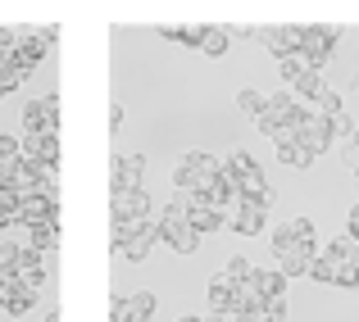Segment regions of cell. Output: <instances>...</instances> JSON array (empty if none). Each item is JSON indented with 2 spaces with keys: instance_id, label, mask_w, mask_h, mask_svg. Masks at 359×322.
Returning <instances> with one entry per match:
<instances>
[{
  "instance_id": "cell-1",
  "label": "cell",
  "mask_w": 359,
  "mask_h": 322,
  "mask_svg": "<svg viewBox=\"0 0 359 322\" xmlns=\"http://www.w3.org/2000/svg\"><path fill=\"white\" fill-rule=\"evenodd\" d=\"M159 241L173 245L177 254H196V250H201V232L187 223V209H182V204H173V200L164 204V214H159Z\"/></svg>"
},
{
  "instance_id": "cell-2",
  "label": "cell",
  "mask_w": 359,
  "mask_h": 322,
  "mask_svg": "<svg viewBox=\"0 0 359 322\" xmlns=\"http://www.w3.org/2000/svg\"><path fill=\"white\" fill-rule=\"evenodd\" d=\"M341 41V27H327V23H309L305 27V46H300V55L309 59V69L323 73L327 59H332V46Z\"/></svg>"
},
{
  "instance_id": "cell-3",
  "label": "cell",
  "mask_w": 359,
  "mask_h": 322,
  "mask_svg": "<svg viewBox=\"0 0 359 322\" xmlns=\"http://www.w3.org/2000/svg\"><path fill=\"white\" fill-rule=\"evenodd\" d=\"M255 41L282 64V59H291V55H300V46H305V27H255Z\"/></svg>"
},
{
  "instance_id": "cell-4",
  "label": "cell",
  "mask_w": 359,
  "mask_h": 322,
  "mask_svg": "<svg viewBox=\"0 0 359 322\" xmlns=\"http://www.w3.org/2000/svg\"><path fill=\"white\" fill-rule=\"evenodd\" d=\"M109 191H146V155L109 159Z\"/></svg>"
},
{
  "instance_id": "cell-5",
  "label": "cell",
  "mask_w": 359,
  "mask_h": 322,
  "mask_svg": "<svg viewBox=\"0 0 359 322\" xmlns=\"http://www.w3.org/2000/svg\"><path fill=\"white\" fill-rule=\"evenodd\" d=\"M46 55H50V41L41 36V27H18V69L32 73Z\"/></svg>"
},
{
  "instance_id": "cell-6",
  "label": "cell",
  "mask_w": 359,
  "mask_h": 322,
  "mask_svg": "<svg viewBox=\"0 0 359 322\" xmlns=\"http://www.w3.org/2000/svg\"><path fill=\"white\" fill-rule=\"evenodd\" d=\"M14 277L23 281L27 290H36V295H41L46 277H50V263H46V254H36V250H27V245H23V254H18V268H14Z\"/></svg>"
},
{
  "instance_id": "cell-7",
  "label": "cell",
  "mask_w": 359,
  "mask_h": 322,
  "mask_svg": "<svg viewBox=\"0 0 359 322\" xmlns=\"http://www.w3.org/2000/svg\"><path fill=\"white\" fill-rule=\"evenodd\" d=\"M109 218H150V195L146 191H109Z\"/></svg>"
},
{
  "instance_id": "cell-8",
  "label": "cell",
  "mask_w": 359,
  "mask_h": 322,
  "mask_svg": "<svg viewBox=\"0 0 359 322\" xmlns=\"http://www.w3.org/2000/svg\"><path fill=\"white\" fill-rule=\"evenodd\" d=\"M296 141H300V146H305L309 155L318 159V155H327V146H332L337 136H332V122H327V118H318V113H314V118H309L305 127L296 132Z\"/></svg>"
},
{
  "instance_id": "cell-9",
  "label": "cell",
  "mask_w": 359,
  "mask_h": 322,
  "mask_svg": "<svg viewBox=\"0 0 359 322\" xmlns=\"http://www.w3.org/2000/svg\"><path fill=\"white\" fill-rule=\"evenodd\" d=\"M318 254H323V250H318L314 241H305V245H296L291 254H282V259H278V268L287 272V281H291V277H309V263H314Z\"/></svg>"
},
{
  "instance_id": "cell-10",
  "label": "cell",
  "mask_w": 359,
  "mask_h": 322,
  "mask_svg": "<svg viewBox=\"0 0 359 322\" xmlns=\"http://www.w3.org/2000/svg\"><path fill=\"white\" fill-rule=\"evenodd\" d=\"M155 241H159V218H155V223H150L146 227V232H137V236H128V245H123V259H132V263H141V259H146V254L150 250H155Z\"/></svg>"
},
{
  "instance_id": "cell-11",
  "label": "cell",
  "mask_w": 359,
  "mask_h": 322,
  "mask_svg": "<svg viewBox=\"0 0 359 322\" xmlns=\"http://www.w3.org/2000/svg\"><path fill=\"white\" fill-rule=\"evenodd\" d=\"M210 309L214 314H237V286H232L223 272L210 281Z\"/></svg>"
},
{
  "instance_id": "cell-12",
  "label": "cell",
  "mask_w": 359,
  "mask_h": 322,
  "mask_svg": "<svg viewBox=\"0 0 359 322\" xmlns=\"http://www.w3.org/2000/svg\"><path fill=\"white\" fill-rule=\"evenodd\" d=\"M32 304H36V290H27L23 281L14 277V286H9V295L0 300V309H5L9 318H23V314H32Z\"/></svg>"
},
{
  "instance_id": "cell-13",
  "label": "cell",
  "mask_w": 359,
  "mask_h": 322,
  "mask_svg": "<svg viewBox=\"0 0 359 322\" xmlns=\"http://www.w3.org/2000/svg\"><path fill=\"white\" fill-rule=\"evenodd\" d=\"M187 223H191L196 232H219V227L228 223V214H223V209H214L210 200H201V204H191V214H187Z\"/></svg>"
},
{
  "instance_id": "cell-14",
  "label": "cell",
  "mask_w": 359,
  "mask_h": 322,
  "mask_svg": "<svg viewBox=\"0 0 359 322\" xmlns=\"http://www.w3.org/2000/svg\"><path fill=\"white\" fill-rule=\"evenodd\" d=\"M228 223H232V232H237V236H255V232H264V214H259V209H250V204H237V209L228 214Z\"/></svg>"
},
{
  "instance_id": "cell-15",
  "label": "cell",
  "mask_w": 359,
  "mask_h": 322,
  "mask_svg": "<svg viewBox=\"0 0 359 322\" xmlns=\"http://www.w3.org/2000/svg\"><path fill=\"white\" fill-rule=\"evenodd\" d=\"M278 159H282L287 168H309V164H314V155H309V150L300 146L296 136H282V141H278Z\"/></svg>"
},
{
  "instance_id": "cell-16",
  "label": "cell",
  "mask_w": 359,
  "mask_h": 322,
  "mask_svg": "<svg viewBox=\"0 0 359 322\" xmlns=\"http://www.w3.org/2000/svg\"><path fill=\"white\" fill-rule=\"evenodd\" d=\"M182 164H191L205 182H219V173H223V159H214L210 150H191V155H182Z\"/></svg>"
},
{
  "instance_id": "cell-17",
  "label": "cell",
  "mask_w": 359,
  "mask_h": 322,
  "mask_svg": "<svg viewBox=\"0 0 359 322\" xmlns=\"http://www.w3.org/2000/svg\"><path fill=\"white\" fill-rule=\"evenodd\" d=\"M55 245H60V223H41V227H32V232H27V250L50 254Z\"/></svg>"
},
{
  "instance_id": "cell-18",
  "label": "cell",
  "mask_w": 359,
  "mask_h": 322,
  "mask_svg": "<svg viewBox=\"0 0 359 322\" xmlns=\"http://www.w3.org/2000/svg\"><path fill=\"white\" fill-rule=\"evenodd\" d=\"M259 290H264V300H287V272L282 268H259Z\"/></svg>"
},
{
  "instance_id": "cell-19",
  "label": "cell",
  "mask_w": 359,
  "mask_h": 322,
  "mask_svg": "<svg viewBox=\"0 0 359 322\" xmlns=\"http://www.w3.org/2000/svg\"><path fill=\"white\" fill-rule=\"evenodd\" d=\"M223 277H228L232 286H241V281H255V277H259V268H255L245 254H232V259L223 263Z\"/></svg>"
},
{
  "instance_id": "cell-20",
  "label": "cell",
  "mask_w": 359,
  "mask_h": 322,
  "mask_svg": "<svg viewBox=\"0 0 359 322\" xmlns=\"http://www.w3.org/2000/svg\"><path fill=\"white\" fill-rule=\"evenodd\" d=\"M228 41H232V32H228V27H214V23H210L201 55H210V59H223V55H228Z\"/></svg>"
},
{
  "instance_id": "cell-21",
  "label": "cell",
  "mask_w": 359,
  "mask_h": 322,
  "mask_svg": "<svg viewBox=\"0 0 359 322\" xmlns=\"http://www.w3.org/2000/svg\"><path fill=\"white\" fill-rule=\"evenodd\" d=\"M237 109H241L245 118L255 122V118H259L264 109H269V96H259V91H255V87H241V91H237Z\"/></svg>"
},
{
  "instance_id": "cell-22",
  "label": "cell",
  "mask_w": 359,
  "mask_h": 322,
  "mask_svg": "<svg viewBox=\"0 0 359 322\" xmlns=\"http://www.w3.org/2000/svg\"><path fill=\"white\" fill-rule=\"evenodd\" d=\"M278 69H282V82H287V91H296L300 78L309 73V59H305V55H291V59H282Z\"/></svg>"
},
{
  "instance_id": "cell-23",
  "label": "cell",
  "mask_w": 359,
  "mask_h": 322,
  "mask_svg": "<svg viewBox=\"0 0 359 322\" xmlns=\"http://www.w3.org/2000/svg\"><path fill=\"white\" fill-rule=\"evenodd\" d=\"M255 127H259V132H264V136H273V141H282V136H287V118H282V113H278V109H273V105H269V109H264V113H259V118H255Z\"/></svg>"
},
{
  "instance_id": "cell-24",
  "label": "cell",
  "mask_w": 359,
  "mask_h": 322,
  "mask_svg": "<svg viewBox=\"0 0 359 322\" xmlns=\"http://www.w3.org/2000/svg\"><path fill=\"white\" fill-rule=\"evenodd\" d=\"M18 254H23V245H18V241H9V236H0V272H5V277H14Z\"/></svg>"
},
{
  "instance_id": "cell-25",
  "label": "cell",
  "mask_w": 359,
  "mask_h": 322,
  "mask_svg": "<svg viewBox=\"0 0 359 322\" xmlns=\"http://www.w3.org/2000/svg\"><path fill=\"white\" fill-rule=\"evenodd\" d=\"M300 96H305V100H318V96H323V91H327V78H323V73H318V69H309L305 73V78H300Z\"/></svg>"
},
{
  "instance_id": "cell-26",
  "label": "cell",
  "mask_w": 359,
  "mask_h": 322,
  "mask_svg": "<svg viewBox=\"0 0 359 322\" xmlns=\"http://www.w3.org/2000/svg\"><path fill=\"white\" fill-rule=\"evenodd\" d=\"M314 113H318V118H327V122H332V118H337V113H346V109H341V96H337V91H332V87H327V91H323V96H318V100H314Z\"/></svg>"
},
{
  "instance_id": "cell-27",
  "label": "cell",
  "mask_w": 359,
  "mask_h": 322,
  "mask_svg": "<svg viewBox=\"0 0 359 322\" xmlns=\"http://www.w3.org/2000/svg\"><path fill=\"white\" fill-rule=\"evenodd\" d=\"M223 168H228V173H237V177H245L250 168H259V164H255V155H250V150H232V155L223 159Z\"/></svg>"
},
{
  "instance_id": "cell-28",
  "label": "cell",
  "mask_w": 359,
  "mask_h": 322,
  "mask_svg": "<svg viewBox=\"0 0 359 322\" xmlns=\"http://www.w3.org/2000/svg\"><path fill=\"white\" fill-rule=\"evenodd\" d=\"M327 245H332L346 263H355V268H359V241H355V236H337V241H327Z\"/></svg>"
},
{
  "instance_id": "cell-29",
  "label": "cell",
  "mask_w": 359,
  "mask_h": 322,
  "mask_svg": "<svg viewBox=\"0 0 359 322\" xmlns=\"http://www.w3.org/2000/svg\"><path fill=\"white\" fill-rule=\"evenodd\" d=\"M273 200H278V191H273V186H264V191H255V195H241V204H250V209H259V214H269Z\"/></svg>"
},
{
  "instance_id": "cell-30",
  "label": "cell",
  "mask_w": 359,
  "mask_h": 322,
  "mask_svg": "<svg viewBox=\"0 0 359 322\" xmlns=\"http://www.w3.org/2000/svg\"><path fill=\"white\" fill-rule=\"evenodd\" d=\"M237 186H241V195H255V191H264V186H269V177H264L259 168H250L245 177H237ZM237 204H241V200H237Z\"/></svg>"
},
{
  "instance_id": "cell-31",
  "label": "cell",
  "mask_w": 359,
  "mask_h": 322,
  "mask_svg": "<svg viewBox=\"0 0 359 322\" xmlns=\"http://www.w3.org/2000/svg\"><path fill=\"white\" fill-rule=\"evenodd\" d=\"M287 232L296 236L300 245H305V241H314V218H287Z\"/></svg>"
},
{
  "instance_id": "cell-32",
  "label": "cell",
  "mask_w": 359,
  "mask_h": 322,
  "mask_svg": "<svg viewBox=\"0 0 359 322\" xmlns=\"http://www.w3.org/2000/svg\"><path fill=\"white\" fill-rule=\"evenodd\" d=\"M14 159H23V141L18 136H0V164H14Z\"/></svg>"
},
{
  "instance_id": "cell-33",
  "label": "cell",
  "mask_w": 359,
  "mask_h": 322,
  "mask_svg": "<svg viewBox=\"0 0 359 322\" xmlns=\"http://www.w3.org/2000/svg\"><path fill=\"white\" fill-rule=\"evenodd\" d=\"M332 286L359 290V268H355V263H341V268H337V281H332Z\"/></svg>"
},
{
  "instance_id": "cell-34",
  "label": "cell",
  "mask_w": 359,
  "mask_h": 322,
  "mask_svg": "<svg viewBox=\"0 0 359 322\" xmlns=\"http://www.w3.org/2000/svg\"><path fill=\"white\" fill-rule=\"evenodd\" d=\"M355 127H359V122L351 118V113H337V118H332V136H346V141H351Z\"/></svg>"
},
{
  "instance_id": "cell-35",
  "label": "cell",
  "mask_w": 359,
  "mask_h": 322,
  "mask_svg": "<svg viewBox=\"0 0 359 322\" xmlns=\"http://www.w3.org/2000/svg\"><path fill=\"white\" fill-rule=\"evenodd\" d=\"M205 32H210V23H196V27H182V46H196V50H201V46H205Z\"/></svg>"
},
{
  "instance_id": "cell-36",
  "label": "cell",
  "mask_w": 359,
  "mask_h": 322,
  "mask_svg": "<svg viewBox=\"0 0 359 322\" xmlns=\"http://www.w3.org/2000/svg\"><path fill=\"white\" fill-rule=\"evenodd\" d=\"M264 318L282 322V318H287V300H269V304H264Z\"/></svg>"
},
{
  "instance_id": "cell-37",
  "label": "cell",
  "mask_w": 359,
  "mask_h": 322,
  "mask_svg": "<svg viewBox=\"0 0 359 322\" xmlns=\"http://www.w3.org/2000/svg\"><path fill=\"white\" fill-rule=\"evenodd\" d=\"M346 236H355V241H359V200L351 204V214H346Z\"/></svg>"
},
{
  "instance_id": "cell-38",
  "label": "cell",
  "mask_w": 359,
  "mask_h": 322,
  "mask_svg": "<svg viewBox=\"0 0 359 322\" xmlns=\"http://www.w3.org/2000/svg\"><path fill=\"white\" fill-rule=\"evenodd\" d=\"M9 227H18V209H0V232H9Z\"/></svg>"
},
{
  "instance_id": "cell-39",
  "label": "cell",
  "mask_w": 359,
  "mask_h": 322,
  "mask_svg": "<svg viewBox=\"0 0 359 322\" xmlns=\"http://www.w3.org/2000/svg\"><path fill=\"white\" fill-rule=\"evenodd\" d=\"M123 127V105L114 100V105H109V132H118Z\"/></svg>"
},
{
  "instance_id": "cell-40",
  "label": "cell",
  "mask_w": 359,
  "mask_h": 322,
  "mask_svg": "<svg viewBox=\"0 0 359 322\" xmlns=\"http://www.w3.org/2000/svg\"><path fill=\"white\" fill-rule=\"evenodd\" d=\"M159 36H164V41H182V27H173V23H164V27H159Z\"/></svg>"
},
{
  "instance_id": "cell-41",
  "label": "cell",
  "mask_w": 359,
  "mask_h": 322,
  "mask_svg": "<svg viewBox=\"0 0 359 322\" xmlns=\"http://www.w3.org/2000/svg\"><path fill=\"white\" fill-rule=\"evenodd\" d=\"M9 286H14V277H5V272H0V300L9 295Z\"/></svg>"
},
{
  "instance_id": "cell-42",
  "label": "cell",
  "mask_w": 359,
  "mask_h": 322,
  "mask_svg": "<svg viewBox=\"0 0 359 322\" xmlns=\"http://www.w3.org/2000/svg\"><path fill=\"white\" fill-rule=\"evenodd\" d=\"M205 322H228V314H210V318H205Z\"/></svg>"
},
{
  "instance_id": "cell-43",
  "label": "cell",
  "mask_w": 359,
  "mask_h": 322,
  "mask_svg": "<svg viewBox=\"0 0 359 322\" xmlns=\"http://www.w3.org/2000/svg\"><path fill=\"white\" fill-rule=\"evenodd\" d=\"M46 322H64V318H60V309H55V314H46Z\"/></svg>"
},
{
  "instance_id": "cell-44",
  "label": "cell",
  "mask_w": 359,
  "mask_h": 322,
  "mask_svg": "<svg viewBox=\"0 0 359 322\" xmlns=\"http://www.w3.org/2000/svg\"><path fill=\"white\" fill-rule=\"evenodd\" d=\"M346 146H355V150H359V127H355V136H351V141H346Z\"/></svg>"
},
{
  "instance_id": "cell-45",
  "label": "cell",
  "mask_w": 359,
  "mask_h": 322,
  "mask_svg": "<svg viewBox=\"0 0 359 322\" xmlns=\"http://www.w3.org/2000/svg\"><path fill=\"white\" fill-rule=\"evenodd\" d=\"M177 322H205V318H177Z\"/></svg>"
},
{
  "instance_id": "cell-46",
  "label": "cell",
  "mask_w": 359,
  "mask_h": 322,
  "mask_svg": "<svg viewBox=\"0 0 359 322\" xmlns=\"http://www.w3.org/2000/svg\"><path fill=\"white\" fill-rule=\"evenodd\" d=\"M250 322H273V318H264V314H259V318H250Z\"/></svg>"
},
{
  "instance_id": "cell-47",
  "label": "cell",
  "mask_w": 359,
  "mask_h": 322,
  "mask_svg": "<svg viewBox=\"0 0 359 322\" xmlns=\"http://www.w3.org/2000/svg\"><path fill=\"white\" fill-rule=\"evenodd\" d=\"M0 96H5V91H0Z\"/></svg>"
}]
</instances>
